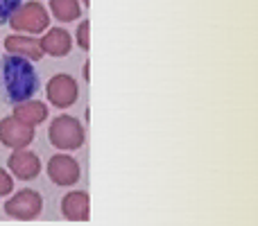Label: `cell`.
<instances>
[{"instance_id": "4", "label": "cell", "mask_w": 258, "mask_h": 226, "mask_svg": "<svg viewBox=\"0 0 258 226\" xmlns=\"http://www.w3.org/2000/svg\"><path fill=\"white\" fill-rule=\"evenodd\" d=\"M41 210H43V199L36 190H18L5 201V213L12 219L30 222L39 217Z\"/></svg>"}, {"instance_id": "15", "label": "cell", "mask_w": 258, "mask_h": 226, "mask_svg": "<svg viewBox=\"0 0 258 226\" xmlns=\"http://www.w3.org/2000/svg\"><path fill=\"white\" fill-rule=\"evenodd\" d=\"M89 34H91V23L89 21H82L80 27H77V45H80L82 50H89L91 48Z\"/></svg>"}, {"instance_id": "5", "label": "cell", "mask_w": 258, "mask_h": 226, "mask_svg": "<svg viewBox=\"0 0 258 226\" xmlns=\"http://www.w3.org/2000/svg\"><path fill=\"white\" fill-rule=\"evenodd\" d=\"M48 172L50 181L54 186H61V188H68V186H75L82 177V170H80V163H77L73 156L68 154H54L52 159L48 161Z\"/></svg>"}, {"instance_id": "8", "label": "cell", "mask_w": 258, "mask_h": 226, "mask_svg": "<svg viewBox=\"0 0 258 226\" xmlns=\"http://www.w3.org/2000/svg\"><path fill=\"white\" fill-rule=\"evenodd\" d=\"M7 168L14 177L23 179V181H32L41 172V159L30 149H14V154L7 161Z\"/></svg>"}, {"instance_id": "9", "label": "cell", "mask_w": 258, "mask_h": 226, "mask_svg": "<svg viewBox=\"0 0 258 226\" xmlns=\"http://www.w3.org/2000/svg\"><path fill=\"white\" fill-rule=\"evenodd\" d=\"M61 215L71 222H86L91 217V199L86 192L73 190L61 199Z\"/></svg>"}, {"instance_id": "11", "label": "cell", "mask_w": 258, "mask_h": 226, "mask_svg": "<svg viewBox=\"0 0 258 226\" xmlns=\"http://www.w3.org/2000/svg\"><path fill=\"white\" fill-rule=\"evenodd\" d=\"M43 54H52V57H66L73 50V39L63 27H52L45 32V36L39 41Z\"/></svg>"}, {"instance_id": "10", "label": "cell", "mask_w": 258, "mask_h": 226, "mask_svg": "<svg viewBox=\"0 0 258 226\" xmlns=\"http://www.w3.org/2000/svg\"><path fill=\"white\" fill-rule=\"evenodd\" d=\"M5 50L9 54H16V57H23L27 61H39L43 57V50H41L39 41L32 39V36L25 34H12L5 39Z\"/></svg>"}, {"instance_id": "2", "label": "cell", "mask_w": 258, "mask_h": 226, "mask_svg": "<svg viewBox=\"0 0 258 226\" xmlns=\"http://www.w3.org/2000/svg\"><path fill=\"white\" fill-rule=\"evenodd\" d=\"M48 138L52 142V147L61 152H75L84 145V124L75 118V115H59L50 122Z\"/></svg>"}, {"instance_id": "17", "label": "cell", "mask_w": 258, "mask_h": 226, "mask_svg": "<svg viewBox=\"0 0 258 226\" xmlns=\"http://www.w3.org/2000/svg\"><path fill=\"white\" fill-rule=\"evenodd\" d=\"M84 80H89V61L84 63Z\"/></svg>"}, {"instance_id": "1", "label": "cell", "mask_w": 258, "mask_h": 226, "mask_svg": "<svg viewBox=\"0 0 258 226\" xmlns=\"http://www.w3.org/2000/svg\"><path fill=\"white\" fill-rule=\"evenodd\" d=\"M39 89V77L32 61L16 54L0 59V95L9 104L27 102Z\"/></svg>"}, {"instance_id": "13", "label": "cell", "mask_w": 258, "mask_h": 226, "mask_svg": "<svg viewBox=\"0 0 258 226\" xmlns=\"http://www.w3.org/2000/svg\"><path fill=\"white\" fill-rule=\"evenodd\" d=\"M50 9L61 23L77 21L82 16L80 0H50Z\"/></svg>"}, {"instance_id": "12", "label": "cell", "mask_w": 258, "mask_h": 226, "mask_svg": "<svg viewBox=\"0 0 258 226\" xmlns=\"http://www.w3.org/2000/svg\"><path fill=\"white\" fill-rule=\"evenodd\" d=\"M14 118L34 129L36 124H41L48 118V107L43 102H36V100H27V102L14 104Z\"/></svg>"}, {"instance_id": "6", "label": "cell", "mask_w": 258, "mask_h": 226, "mask_svg": "<svg viewBox=\"0 0 258 226\" xmlns=\"http://www.w3.org/2000/svg\"><path fill=\"white\" fill-rule=\"evenodd\" d=\"M77 95H80V89H77L75 77L71 75H54L52 80L45 86V98L50 100V104H54L57 109H68L77 102Z\"/></svg>"}, {"instance_id": "3", "label": "cell", "mask_w": 258, "mask_h": 226, "mask_svg": "<svg viewBox=\"0 0 258 226\" xmlns=\"http://www.w3.org/2000/svg\"><path fill=\"white\" fill-rule=\"evenodd\" d=\"M7 23L16 32H23V34H41L50 27V16L43 5L32 0V3L21 5Z\"/></svg>"}, {"instance_id": "18", "label": "cell", "mask_w": 258, "mask_h": 226, "mask_svg": "<svg viewBox=\"0 0 258 226\" xmlns=\"http://www.w3.org/2000/svg\"><path fill=\"white\" fill-rule=\"evenodd\" d=\"M84 5H89V0H84Z\"/></svg>"}, {"instance_id": "14", "label": "cell", "mask_w": 258, "mask_h": 226, "mask_svg": "<svg viewBox=\"0 0 258 226\" xmlns=\"http://www.w3.org/2000/svg\"><path fill=\"white\" fill-rule=\"evenodd\" d=\"M21 5L23 0H0V23H7Z\"/></svg>"}, {"instance_id": "7", "label": "cell", "mask_w": 258, "mask_h": 226, "mask_svg": "<svg viewBox=\"0 0 258 226\" xmlns=\"http://www.w3.org/2000/svg\"><path fill=\"white\" fill-rule=\"evenodd\" d=\"M34 140V129L18 122L14 115L0 120V142L12 149H25Z\"/></svg>"}, {"instance_id": "16", "label": "cell", "mask_w": 258, "mask_h": 226, "mask_svg": "<svg viewBox=\"0 0 258 226\" xmlns=\"http://www.w3.org/2000/svg\"><path fill=\"white\" fill-rule=\"evenodd\" d=\"M14 192V179L9 172H5V168H0V197H7Z\"/></svg>"}]
</instances>
